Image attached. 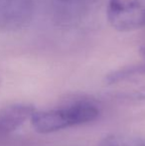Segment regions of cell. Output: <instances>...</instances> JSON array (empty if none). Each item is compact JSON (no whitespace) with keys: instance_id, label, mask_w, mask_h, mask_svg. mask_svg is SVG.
<instances>
[{"instance_id":"cell-1","label":"cell","mask_w":145,"mask_h":146,"mask_svg":"<svg viewBox=\"0 0 145 146\" xmlns=\"http://www.w3.org/2000/svg\"><path fill=\"white\" fill-rule=\"evenodd\" d=\"M99 115V110L87 100L54 110L35 111L31 117L34 129L40 133H51L68 127L85 124L95 120Z\"/></svg>"},{"instance_id":"cell-2","label":"cell","mask_w":145,"mask_h":146,"mask_svg":"<svg viewBox=\"0 0 145 146\" xmlns=\"http://www.w3.org/2000/svg\"><path fill=\"white\" fill-rule=\"evenodd\" d=\"M105 85L123 98L145 100V62L110 72L105 76Z\"/></svg>"},{"instance_id":"cell-3","label":"cell","mask_w":145,"mask_h":146,"mask_svg":"<svg viewBox=\"0 0 145 146\" xmlns=\"http://www.w3.org/2000/svg\"><path fill=\"white\" fill-rule=\"evenodd\" d=\"M110 26L118 32H132L145 26V0H109Z\"/></svg>"},{"instance_id":"cell-4","label":"cell","mask_w":145,"mask_h":146,"mask_svg":"<svg viewBox=\"0 0 145 146\" xmlns=\"http://www.w3.org/2000/svg\"><path fill=\"white\" fill-rule=\"evenodd\" d=\"M34 13V0H0V31L13 32L27 27Z\"/></svg>"},{"instance_id":"cell-5","label":"cell","mask_w":145,"mask_h":146,"mask_svg":"<svg viewBox=\"0 0 145 146\" xmlns=\"http://www.w3.org/2000/svg\"><path fill=\"white\" fill-rule=\"evenodd\" d=\"M36 108L32 104H14L0 108V136L15 131L28 119H31Z\"/></svg>"},{"instance_id":"cell-6","label":"cell","mask_w":145,"mask_h":146,"mask_svg":"<svg viewBox=\"0 0 145 146\" xmlns=\"http://www.w3.org/2000/svg\"><path fill=\"white\" fill-rule=\"evenodd\" d=\"M99 146H145V137L128 133H113L105 136Z\"/></svg>"},{"instance_id":"cell-7","label":"cell","mask_w":145,"mask_h":146,"mask_svg":"<svg viewBox=\"0 0 145 146\" xmlns=\"http://www.w3.org/2000/svg\"><path fill=\"white\" fill-rule=\"evenodd\" d=\"M60 1L64 3H77V2L85 1V0H60Z\"/></svg>"},{"instance_id":"cell-8","label":"cell","mask_w":145,"mask_h":146,"mask_svg":"<svg viewBox=\"0 0 145 146\" xmlns=\"http://www.w3.org/2000/svg\"><path fill=\"white\" fill-rule=\"evenodd\" d=\"M140 55H141V57L144 59V61H145V44L141 47V48H140Z\"/></svg>"}]
</instances>
